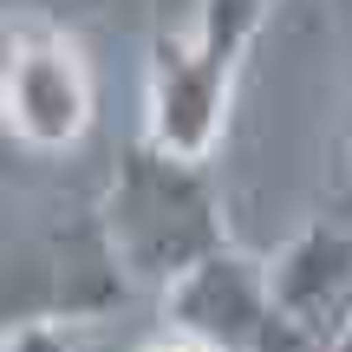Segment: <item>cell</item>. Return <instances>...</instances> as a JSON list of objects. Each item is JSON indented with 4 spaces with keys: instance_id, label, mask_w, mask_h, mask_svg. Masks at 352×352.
I'll use <instances>...</instances> for the list:
<instances>
[{
    "instance_id": "1",
    "label": "cell",
    "mask_w": 352,
    "mask_h": 352,
    "mask_svg": "<svg viewBox=\"0 0 352 352\" xmlns=\"http://www.w3.org/2000/svg\"><path fill=\"white\" fill-rule=\"evenodd\" d=\"M98 228L111 241L118 267L138 287H157V294L228 241L209 164L202 157H176L157 138H138L118 157L104 202H98Z\"/></svg>"
},
{
    "instance_id": "2",
    "label": "cell",
    "mask_w": 352,
    "mask_h": 352,
    "mask_svg": "<svg viewBox=\"0 0 352 352\" xmlns=\"http://www.w3.org/2000/svg\"><path fill=\"white\" fill-rule=\"evenodd\" d=\"M0 118L7 138L33 157H59L85 144L98 118V78L72 26L52 13H7L0 39Z\"/></svg>"
},
{
    "instance_id": "3",
    "label": "cell",
    "mask_w": 352,
    "mask_h": 352,
    "mask_svg": "<svg viewBox=\"0 0 352 352\" xmlns=\"http://www.w3.org/2000/svg\"><path fill=\"white\" fill-rule=\"evenodd\" d=\"M164 314L189 333H209L228 352H307L294 340V327L280 320V307H274L267 261L228 248V241L215 254H202L183 280L164 287Z\"/></svg>"
},
{
    "instance_id": "4",
    "label": "cell",
    "mask_w": 352,
    "mask_h": 352,
    "mask_svg": "<svg viewBox=\"0 0 352 352\" xmlns=\"http://www.w3.org/2000/svg\"><path fill=\"white\" fill-rule=\"evenodd\" d=\"M228 85H235V65L215 59L196 26L189 33H157L151 72H144V138H157L176 157L209 164L222 118H228Z\"/></svg>"
},
{
    "instance_id": "5",
    "label": "cell",
    "mask_w": 352,
    "mask_h": 352,
    "mask_svg": "<svg viewBox=\"0 0 352 352\" xmlns=\"http://www.w3.org/2000/svg\"><path fill=\"white\" fill-rule=\"evenodd\" d=\"M274 307L307 352H327L352 327V215H320L267 261Z\"/></svg>"
},
{
    "instance_id": "6",
    "label": "cell",
    "mask_w": 352,
    "mask_h": 352,
    "mask_svg": "<svg viewBox=\"0 0 352 352\" xmlns=\"http://www.w3.org/2000/svg\"><path fill=\"white\" fill-rule=\"evenodd\" d=\"M274 7L280 0H196V33H202V46H209L215 59L241 65V52L254 46V33L267 26Z\"/></svg>"
},
{
    "instance_id": "7",
    "label": "cell",
    "mask_w": 352,
    "mask_h": 352,
    "mask_svg": "<svg viewBox=\"0 0 352 352\" xmlns=\"http://www.w3.org/2000/svg\"><path fill=\"white\" fill-rule=\"evenodd\" d=\"M0 352H72V320H52V314L7 320V340H0Z\"/></svg>"
},
{
    "instance_id": "8",
    "label": "cell",
    "mask_w": 352,
    "mask_h": 352,
    "mask_svg": "<svg viewBox=\"0 0 352 352\" xmlns=\"http://www.w3.org/2000/svg\"><path fill=\"white\" fill-rule=\"evenodd\" d=\"M144 352H228V346H215L209 333H189V327H176V320H170V327L157 333V340L144 346Z\"/></svg>"
},
{
    "instance_id": "9",
    "label": "cell",
    "mask_w": 352,
    "mask_h": 352,
    "mask_svg": "<svg viewBox=\"0 0 352 352\" xmlns=\"http://www.w3.org/2000/svg\"><path fill=\"white\" fill-rule=\"evenodd\" d=\"M346 196H352V164H346Z\"/></svg>"
}]
</instances>
